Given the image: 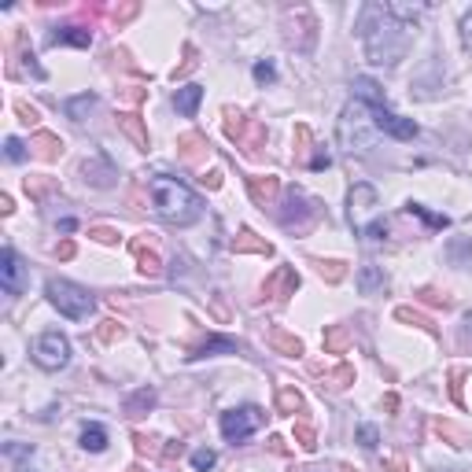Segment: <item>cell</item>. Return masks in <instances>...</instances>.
Here are the masks:
<instances>
[{"mask_svg":"<svg viewBox=\"0 0 472 472\" xmlns=\"http://www.w3.org/2000/svg\"><path fill=\"white\" fill-rule=\"evenodd\" d=\"M420 15H425V4H369L358 22L369 63H377V67L399 63L406 56Z\"/></svg>","mask_w":472,"mask_h":472,"instance_id":"cell-1","label":"cell"},{"mask_svg":"<svg viewBox=\"0 0 472 472\" xmlns=\"http://www.w3.org/2000/svg\"><path fill=\"white\" fill-rule=\"evenodd\" d=\"M148 192H152L156 214L163 221H170V226H192V221H200V214H204V200H200V196H196L185 181L170 178V173L152 178Z\"/></svg>","mask_w":472,"mask_h":472,"instance_id":"cell-2","label":"cell"},{"mask_svg":"<svg viewBox=\"0 0 472 472\" xmlns=\"http://www.w3.org/2000/svg\"><path fill=\"white\" fill-rule=\"evenodd\" d=\"M377 204H380L377 188L365 185V181H362V185H355V188H351V196H347V218H351L355 233H358V236H365L369 244H380V240L388 236V221L380 218Z\"/></svg>","mask_w":472,"mask_h":472,"instance_id":"cell-3","label":"cell"},{"mask_svg":"<svg viewBox=\"0 0 472 472\" xmlns=\"http://www.w3.org/2000/svg\"><path fill=\"white\" fill-rule=\"evenodd\" d=\"M336 137H340V148L347 156H362L369 152L372 144L380 140V130L372 126V111L358 100H351L340 115V126H336Z\"/></svg>","mask_w":472,"mask_h":472,"instance_id":"cell-4","label":"cell"},{"mask_svg":"<svg viewBox=\"0 0 472 472\" xmlns=\"http://www.w3.org/2000/svg\"><path fill=\"white\" fill-rule=\"evenodd\" d=\"M48 303H52L63 317L70 321H85L92 310H96V300H92V292L82 288V284H74V281H63V277H52L48 281Z\"/></svg>","mask_w":472,"mask_h":472,"instance_id":"cell-5","label":"cell"},{"mask_svg":"<svg viewBox=\"0 0 472 472\" xmlns=\"http://www.w3.org/2000/svg\"><path fill=\"white\" fill-rule=\"evenodd\" d=\"M262 425H266V413H262L259 406H236V410H226V413H221V420H218L221 436H226L229 443L252 439Z\"/></svg>","mask_w":472,"mask_h":472,"instance_id":"cell-6","label":"cell"},{"mask_svg":"<svg viewBox=\"0 0 472 472\" xmlns=\"http://www.w3.org/2000/svg\"><path fill=\"white\" fill-rule=\"evenodd\" d=\"M34 362L41 365V369H48V372H56V369H67V362H70V340L63 336V332H56V329H48V332H41L37 340H34Z\"/></svg>","mask_w":472,"mask_h":472,"instance_id":"cell-7","label":"cell"},{"mask_svg":"<svg viewBox=\"0 0 472 472\" xmlns=\"http://www.w3.org/2000/svg\"><path fill=\"white\" fill-rule=\"evenodd\" d=\"M27 284H30L27 262L19 259L15 247H4V252H0V288H4L8 295H22V292H27Z\"/></svg>","mask_w":472,"mask_h":472,"instance_id":"cell-8","label":"cell"},{"mask_svg":"<svg viewBox=\"0 0 472 472\" xmlns=\"http://www.w3.org/2000/svg\"><path fill=\"white\" fill-rule=\"evenodd\" d=\"M372 111V108H369ZM372 126L380 130V137H395V140H413L417 137V122L413 118H403L388 108H377L372 111Z\"/></svg>","mask_w":472,"mask_h":472,"instance_id":"cell-9","label":"cell"},{"mask_svg":"<svg viewBox=\"0 0 472 472\" xmlns=\"http://www.w3.org/2000/svg\"><path fill=\"white\" fill-rule=\"evenodd\" d=\"M317 218V207H314V200H307V196L300 192V188H288V211H281V221L292 229H307L310 221Z\"/></svg>","mask_w":472,"mask_h":472,"instance_id":"cell-10","label":"cell"},{"mask_svg":"<svg viewBox=\"0 0 472 472\" xmlns=\"http://www.w3.org/2000/svg\"><path fill=\"white\" fill-rule=\"evenodd\" d=\"M351 89H355V100H358V104H365V108H372V111H377V108H388L380 85L372 82V78H365V74H358V78L351 82Z\"/></svg>","mask_w":472,"mask_h":472,"instance_id":"cell-11","label":"cell"},{"mask_svg":"<svg viewBox=\"0 0 472 472\" xmlns=\"http://www.w3.org/2000/svg\"><path fill=\"white\" fill-rule=\"evenodd\" d=\"M48 44H74V48H89L92 44V30L89 27H56L48 34Z\"/></svg>","mask_w":472,"mask_h":472,"instance_id":"cell-12","label":"cell"},{"mask_svg":"<svg viewBox=\"0 0 472 472\" xmlns=\"http://www.w3.org/2000/svg\"><path fill=\"white\" fill-rule=\"evenodd\" d=\"M355 284H358L362 295H380V292L388 288V273H384L380 266H362L358 277H355Z\"/></svg>","mask_w":472,"mask_h":472,"instance_id":"cell-13","label":"cell"},{"mask_svg":"<svg viewBox=\"0 0 472 472\" xmlns=\"http://www.w3.org/2000/svg\"><path fill=\"white\" fill-rule=\"evenodd\" d=\"M200 104H204V85H181L173 92V108H178L185 118H196Z\"/></svg>","mask_w":472,"mask_h":472,"instance_id":"cell-14","label":"cell"},{"mask_svg":"<svg viewBox=\"0 0 472 472\" xmlns=\"http://www.w3.org/2000/svg\"><path fill=\"white\" fill-rule=\"evenodd\" d=\"M211 355H236V340H229V336H211L200 351H192L188 358L196 362V358H211Z\"/></svg>","mask_w":472,"mask_h":472,"instance_id":"cell-15","label":"cell"},{"mask_svg":"<svg viewBox=\"0 0 472 472\" xmlns=\"http://www.w3.org/2000/svg\"><path fill=\"white\" fill-rule=\"evenodd\" d=\"M89 178H92V185L108 188V185H115V166L108 159H92V163H85V181Z\"/></svg>","mask_w":472,"mask_h":472,"instance_id":"cell-16","label":"cell"},{"mask_svg":"<svg viewBox=\"0 0 472 472\" xmlns=\"http://www.w3.org/2000/svg\"><path fill=\"white\" fill-rule=\"evenodd\" d=\"M82 446H85L89 454L108 451V428H104V425H85V428H82Z\"/></svg>","mask_w":472,"mask_h":472,"instance_id":"cell-17","label":"cell"},{"mask_svg":"<svg viewBox=\"0 0 472 472\" xmlns=\"http://www.w3.org/2000/svg\"><path fill=\"white\" fill-rule=\"evenodd\" d=\"M96 108V96L92 92H82V96H74V100H67V118L70 122H85Z\"/></svg>","mask_w":472,"mask_h":472,"instance_id":"cell-18","label":"cell"},{"mask_svg":"<svg viewBox=\"0 0 472 472\" xmlns=\"http://www.w3.org/2000/svg\"><path fill=\"white\" fill-rule=\"evenodd\" d=\"M152 403H156V391H152V388H140L133 399L126 403V413H130V417H140V410H152Z\"/></svg>","mask_w":472,"mask_h":472,"instance_id":"cell-19","label":"cell"},{"mask_svg":"<svg viewBox=\"0 0 472 472\" xmlns=\"http://www.w3.org/2000/svg\"><path fill=\"white\" fill-rule=\"evenodd\" d=\"M406 214H417V218H425L432 229H446V214H432L425 204H406Z\"/></svg>","mask_w":472,"mask_h":472,"instance_id":"cell-20","label":"cell"},{"mask_svg":"<svg viewBox=\"0 0 472 472\" xmlns=\"http://www.w3.org/2000/svg\"><path fill=\"white\" fill-rule=\"evenodd\" d=\"M188 461H192V468H196V472H211V468L218 465V454L211 451V446H200V451H192V458H188Z\"/></svg>","mask_w":472,"mask_h":472,"instance_id":"cell-21","label":"cell"},{"mask_svg":"<svg viewBox=\"0 0 472 472\" xmlns=\"http://www.w3.org/2000/svg\"><path fill=\"white\" fill-rule=\"evenodd\" d=\"M255 82H259V85L277 82V67H273V60H259V63H255Z\"/></svg>","mask_w":472,"mask_h":472,"instance_id":"cell-22","label":"cell"},{"mask_svg":"<svg viewBox=\"0 0 472 472\" xmlns=\"http://www.w3.org/2000/svg\"><path fill=\"white\" fill-rule=\"evenodd\" d=\"M358 443L365 446V451H377V443H380L377 425H362V428H358Z\"/></svg>","mask_w":472,"mask_h":472,"instance_id":"cell-23","label":"cell"},{"mask_svg":"<svg viewBox=\"0 0 472 472\" xmlns=\"http://www.w3.org/2000/svg\"><path fill=\"white\" fill-rule=\"evenodd\" d=\"M4 156H8V163H22V159H27V148H22L19 137H8L4 140Z\"/></svg>","mask_w":472,"mask_h":472,"instance_id":"cell-24","label":"cell"},{"mask_svg":"<svg viewBox=\"0 0 472 472\" xmlns=\"http://www.w3.org/2000/svg\"><path fill=\"white\" fill-rule=\"evenodd\" d=\"M458 30H461V44L468 48V52H472V8L461 15V22H458Z\"/></svg>","mask_w":472,"mask_h":472,"instance_id":"cell-25","label":"cell"},{"mask_svg":"<svg viewBox=\"0 0 472 472\" xmlns=\"http://www.w3.org/2000/svg\"><path fill=\"white\" fill-rule=\"evenodd\" d=\"M329 163H332V156H329V152H325V148H321V152H317V156H314V159H310V170H325V166H329Z\"/></svg>","mask_w":472,"mask_h":472,"instance_id":"cell-26","label":"cell"},{"mask_svg":"<svg viewBox=\"0 0 472 472\" xmlns=\"http://www.w3.org/2000/svg\"><path fill=\"white\" fill-rule=\"evenodd\" d=\"M461 336H465V343L472 347V310H468V314L461 317Z\"/></svg>","mask_w":472,"mask_h":472,"instance_id":"cell-27","label":"cell"},{"mask_svg":"<svg viewBox=\"0 0 472 472\" xmlns=\"http://www.w3.org/2000/svg\"><path fill=\"white\" fill-rule=\"evenodd\" d=\"M281 406H284V410H292V406H295V410H300V395H292V391H288V395H284V399H281Z\"/></svg>","mask_w":472,"mask_h":472,"instance_id":"cell-28","label":"cell"},{"mask_svg":"<svg viewBox=\"0 0 472 472\" xmlns=\"http://www.w3.org/2000/svg\"><path fill=\"white\" fill-rule=\"evenodd\" d=\"M60 229H63V233H74V229H78V221H74V218H63Z\"/></svg>","mask_w":472,"mask_h":472,"instance_id":"cell-29","label":"cell"}]
</instances>
